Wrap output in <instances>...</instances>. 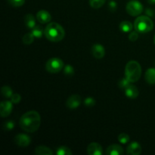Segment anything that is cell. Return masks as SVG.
<instances>
[{
	"instance_id": "1",
	"label": "cell",
	"mask_w": 155,
	"mask_h": 155,
	"mask_svg": "<svg viewBox=\"0 0 155 155\" xmlns=\"http://www.w3.org/2000/svg\"><path fill=\"white\" fill-rule=\"evenodd\" d=\"M41 124V117L39 112L30 110L21 117L19 125L23 130L27 133H34L39 130Z\"/></svg>"
},
{
	"instance_id": "2",
	"label": "cell",
	"mask_w": 155,
	"mask_h": 155,
	"mask_svg": "<svg viewBox=\"0 0 155 155\" xmlns=\"http://www.w3.org/2000/svg\"><path fill=\"white\" fill-rule=\"evenodd\" d=\"M44 35L51 42H60L64 38L65 30L61 24L56 22L48 23L44 29Z\"/></svg>"
},
{
	"instance_id": "3",
	"label": "cell",
	"mask_w": 155,
	"mask_h": 155,
	"mask_svg": "<svg viewBox=\"0 0 155 155\" xmlns=\"http://www.w3.org/2000/svg\"><path fill=\"white\" fill-rule=\"evenodd\" d=\"M142 75V67L136 61H130L125 67V77L131 83L137 82Z\"/></svg>"
},
{
	"instance_id": "4",
	"label": "cell",
	"mask_w": 155,
	"mask_h": 155,
	"mask_svg": "<svg viewBox=\"0 0 155 155\" xmlns=\"http://www.w3.org/2000/svg\"><path fill=\"white\" fill-rule=\"evenodd\" d=\"M154 27V23L151 18L145 15L139 16L134 22L135 30L139 33H146L151 31Z\"/></svg>"
},
{
	"instance_id": "5",
	"label": "cell",
	"mask_w": 155,
	"mask_h": 155,
	"mask_svg": "<svg viewBox=\"0 0 155 155\" xmlns=\"http://www.w3.org/2000/svg\"><path fill=\"white\" fill-rule=\"evenodd\" d=\"M64 67V61L59 58H51L45 64V69L51 74L59 73Z\"/></svg>"
},
{
	"instance_id": "6",
	"label": "cell",
	"mask_w": 155,
	"mask_h": 155,
	"mask_svg": "<svg viewBox=\"0 0 155 155\" xmlns=\"http://www.w3.org/2000/svg\"><path fill=\"white\" fill-rule=\"evenodd\" d=\"M144 7L142 3L138 0H131L126 5V11L130 16H139L142 13Z\"/></svg>"
},
{
	"instance_id": "7",
	"label": "cell",
	"mask_w": 155,
	"mask_h": 155,
	"mask_svg": "<svg viewBox=\"0 0 155 155\" xmlns=\"http://www.w3.org/2000/svg\"><path fill=\"white\" fill-rule=\"evenodd\" d=\"M15 142L17 145L22 148H25L30 145L31 142V139L30 136L24 133H20L15 136Z\"/></svg>"
},
{
	"instance_id": "8",
	"label": "cell",
	"mask_w": 155,
	"mask_h": 155,
	"mask_svg": "<svg viewBox=\"0 0 155 155\" xmlns=\"http://www.w3.org/2000/svg\"><path fill=\"white\" fill-rule=\"evenodd\" d=\"M13 103L12 101H2L0 103V115L2 117H7L13 110Z\"/></svg>"
},
{
	"instance_id": "9",
	"label": "cell",
	"mask_w": 155,
	"mask_h": 155,
	"mask_svg": "<svg viewBox=\"0 0 155 155\" xmlns=\"http://www.w3.org/2000/svg\"><path fill=\"white\" fill-rule=\"evenodd\" d=\"M81 97L79 95L74 94V95H71L69 98L67 99L66 101V106L68 108L71 109H76L81 104Z\"/></svg>"
},
{
	"instance_id": "10",
	"label": "cell",
	"mask_w": 155,
	"mask_h": 155,
	"mask_svg": "<svg viewBox=\"0 0 155 155\" xmlns=\"http://www.w3.org/2000/svg\"><path fill=\"white\" fill-rule=\"evenodd\" d=\"M92 55L97 59H101L105 55V48L101 44L95 43L91 48Z\"/></svg>"
},
{
	"instance_id": "11",
	"label": "cell",
	"mask_w": 155,
	"mask_h": 155,
	"mask_svg": "<svg viewBox=\"0 0 155 155\" xmlns=\"http://www.w3.org/2000/svg\"><path fill=\"white\" fill-rule=\"evenodd\" d=\"M87 153L89 155H101L103 154V148L98 142H92L87 147Z\"/></svg>"
},
{
	"instance_id": "12",
	"label": "cell",
	"mask_w": 155,
	"mask_h": 155,
	"mask_svg": "<svg viewBox=\"0 0 155 155\" xmlns=\"http://www.w3.org/2000/svg\"><path fill=\"white\" fill-rule=\"evenodd\" d=\"M36 20L40 24H45L49 23L51 20V14L46 10H40L36 13Z\"/></svg>"
},
{
	"instance_id": "13",
	"label": "cell",
	"mask_w": 155,
	"mask_h": 155,
	"mask_svg": "<svg viewBox=\"0 0 155 155\" xmlns=\"http://www.w3.org/2000/svg\"><path fill=\"white\" fill-rule=\"evenodd\" d=\"M127 153L130 155H139L142 153V146L137 142H132L127 148Z\"/></svg>"
},
{
	"instance_id": "14",
	"label": "cell",
	"mask_w": 155,
	"mask_h": 155,
	"mask_svg": "<svg viewBox=\"0 0 155 155\" xmlns=\"http://www.w3.org/2000/svg\"><path fill=\"white\" fill-rule=\"evenodd\" d=\"M105 153L107 155H123L124 154V151L120 145L113 144L107 147Z\"/></svg>"
},
{
	"instance_id": "15",
	"label": "cell",
	"mask_w": 155,
	"mask_h": 155,
	"mask_svg": "<svg viewBox=\"0 0 155 155\" xmlns=\"http://www.w3.org/2000/svg\"><path fill=\"white\" fill-rule=\"evenodd\" d=\"M124 92H125L126 96L128 97V98H132V99H134V98H136L139 95V91L138 89V88L136 87L134 85L130 84L127 89L124 90Z\"/></svg>"
},
{
	"instance_id": "16",
	"label": "cell",
	"mask_w": 155,
	"mask_h": 155,
	"mask_svg": "<svg viewBox=\"0 0 155 155\" xmlns=\"http://www.w3.org/2000/svg\"><path fill=\"white\" fill-rule=\"evenodd\" d=\"M145 79L150 85L155 84V68H148L145 74Z\"/></svg>"
},
{
	"instance_id": "17",
	"label": "cell",
	"mask_w": 155,
	"mask_h": 155,
	"mask_svg": "<svg viewBox=\"0 0 155 155\" xmlns=\"http://www.w3.org/2000/svg\"><path fill=\"white\" fill-rule=\"evenodd\" d=\"M35 154L39 155H52L54 152L48 147L45 145H39L35 148Z\"/></svg>"
},
{
	"instance_id": "18",
	"label": "cell",
	"mask_w": 155,
	"mask_h": 155,
	"mask_svg": "<svg viewBox=\"0 0 155 155\" xmlns=\"http://www.w3.org/2000/svg\"><path fill=\"white\" fill-rule=\"evenodd\" d=\"M24 24L27 28L32 30L36 25V18L32 14H27L24 17Z\"/></svg>"
},
{
	"instance_id": "19",
	"label": "cell",
	"mask_w": 155,
	"mask_h": 155,
	"mask_svg": "<svg viewBox=\"0 0 155 155\" xmlns=\"http://www.w3.org/2000/svg\"><path fill=\"white\" fill-rule=\"evenodd\" d=\"M119 27L120 30L124 32V33H130L133 30V25L130 21H124L120 24Z\"/></svg>"
},
{
	"instance_id": "20",
	"label": "cell",
	"mask_w": 155,
	"mask_h": 155,
	"mask_svg": "<svg viewBox=\"0 0 155 155\" xmlns=\"http://www.w3.org/2000/svg\"><path fill=\"white\" fill-rule=\"evenodd\" d=\"M32 33L33 34V36H35V38H41L42 36V35L44 34V30L42 29V27L39 25H36L33 29H32Z\"/></svg>"
},
{
	"instance_id": "21",
	"label": "cell",
	"mask_w": 155,
	"mask_h": 155,
	"mask_svg": "<svg viewBox=\"0 0 155 155\" xmlns=\"http://www.w3.org/2000/svg\"><path fill=\"white\" fill-rule=\"evenodd\" d=\"M56 154L58 155H71L73 154L71 148H69L67 146H61L57 148L55 151Z\"/></svg>"
},
{
	"instance_id": "22",
	"label": "cell",
	"mask_w": 155,
	"mask_h": 155,
	"mask_svg": "<svg viewBox=\"0 0 155 155\" xmlns=\"http://www.w3.org/2000/svg\"><path fill=\"white\" fill-rule=\"evenodd\" d=\"M107 0H89V5L94 9H98L105 4Z\"/></svg>"
},
{
	"instance_id": "23",
	"label": "cell",
	"mask_w": 155,
	"mask_h": 155,
	"mask_svg": "<svg viewBox=\"0 0 155 155\" xmlns=\"http://www.w3.org/2000/svg\"><path fill=\"white\" fill-rule=\"evenodd\" d=\"M1 93L5 98H11L13 95V91L12 88L8 86H4L1 88Z\"/></svg>"
},
{
	"instance_id": "24",
	"label": "cell",
	"mask_w": 155,
	"mask_h": 155,
	"mask_svg": "<svg viewBox=\"0 0 155 155\" xmlns=\"http://www.w3.org/2000/svg\"><path fill=\"white\" fill-rule=\"evenodd\" d=\"M34 38L35 36H33V34L31 33H27L23 36L22 38V41L25 45H30L34 41Z\"/></svg>"
},
{
	"instance_id": "25",
	"label": "cell",
	"mask_w": 155,
	"mask_h": 155,
	"mask_svg": "<svg viewBox=\"0 0 155 155\" xmlns=\"http://www.w3.org/2000/svg\"><path fill=\"white\" fill-rule=\"evenodd\" d=\"M130 84H131V82L125 77L120 80L119 83H118V86H119L120 89H123V90H125Z\"/></svg>"
},
{
	"instance_id": "26",
	"label": "cell",
	"mask_w": 155,
	"mask_h": 155,
	"mask_svg": "<svg viewBox=\"0 0 155 155\" xmlns=\"http://www.w3.org/2000/svg\"><path fill=\"white\" fill-rule=\"evenodd\" d=\"M64 74L67 77H72L74 75V68L71 65L67 64L64 67Z\"/></svg>"
},
{
	"instance_id": "27",
	"label": "cell",
	"mask_w": 155,
	"mask_h": 155,
	"mask_svg": "<svg viewBox=\"0 0 155 155\" xmlns=\"http://www.w3.org/2000/svg\"><path fill=\"white\" fill-rule=\"evenodd\" d=\"M118 141H119L120 143L121 144H127L130 142V136L127 133H120V134L117 137Z\"/></svg>"
},
{
	"instance_id": "28",
	"label": "cell",
	"mask_w": 155,
	"mask_h": 155,
	"mask_svg": "<svg viewBox=\"0 0 155 155\" xmlns=\"http://www.w3.org/2000/svg\"><path fill=\"white\" fill-rule=\"evenodd\" d=\"M95 98H92V97H87V98H85L84 100V104L87 107H92L95 106Z\"/></svg>"
},
{
	"instance_id": "29",
	"label": "cell",
	"mask_w": 155,
	"mask_h": 155,
	"mask_svg": "<svg viewBox=\"0 0 155 155\" xmlns=\"http://www.w3.org/2000/svg\"><path fill=\"white\" fill-rule=\"evenodd\" d=\"M3 128L5 131H10V130H13L15 128V122L12 120H7L6 122H5Z\"/></svg>"
},
{
	"instance_id": "30",
	"label": "cell",
	"mask_w": 155,
	"mask_h": 155,
	"mask_svg": "<svg viewBox=\"0 0 155 155\" xmlns=\"http://www.w3.org/2000/svg\"><path fill=\"white\" fill-rule=\"evenodd\" d=\"M9 4L13 7H21L25 2V0H8Z\"/></svg>"
},
{
	"instance_id": "31",
	"label": "cell",
	"mask_w": 155,
	"mask_h": 155,
	"mask_svg": "<svg viewBox=\"0 0 155 155\" xmlns=\"http://www.w3.org/2000/svg\"><path fill=\"white\" fill-rule=\"evenodd\" d=\"M139 33L136 31V30H135V31H131L130 34H129V39H130L131 42H135V41L137 40L138 38H139Z\"/></svg>"
},
{
	"instance_id": "32",
	"label": "cell",
	"mask_w": 155,
	"mask_h": 155,
	"mask_svg": "<svg viewBox=\"0 0 155 155\" xmlns=\"http://www.w3.org/2000/svg\"><path fill=\"white\" fill-rule=\"evenodd\" d=\"M11 101L13 104H18L20 103V101H21V96L20 94L15 93L12 95V96L11 97Z\"/></svg>"
},
{
	"instance_id": "33",
	"label": "cell",
	"mask_w": 155,
	"mask_h": 155,
	"mask_svg": "<svg viewBox=\"0 0 155 155\" xmlns=\"http://www.w3.org/2000/svg\"><path fill=\"white\" fill-rule=\"evenodd\" d=\"M108 8L110 12H115L117 8V3L114 0H110L108 3Z\"/></svg>"
},
{
	"instance_id": "34",
	"label": "cell",
	"mask_w": 155,
	"mask_h": 155,
	"mask_svg": "<svg viewBox=\"0 0 155 155\" xmlns=\"http://www.w3.org/2000/svg\"><path fill=\"white\" fill-rule=\"evenodd\" d=\"M145 14H146L147 16L148 17H154V9H151V8H146L145 9Z\"/></svg>"
},
{
	"instance_id": "35",
	"label": "cell",
	"mask_w": 155,
	"mask_h": 155,
	"mask_svg": "<svg viewBox=\"0 0 155 155\" xmlns=\"http://www.w3.org/2000/svg\"><path fill=\"white\" fill-rule=\"evenodd\" d=\"M148 2L151 5H154L155 4V0H147Z\"/></svg>"
},
{
	"instance_id": "36",
	"label": "cell",
	"mask_w": 155,
	"mask_h": 155,
	"mask_svg": "<svg viewBox=\"0 0 155 155\" xmlns=\"http://www.w3.org/2000/svg\"><path fill=\"white\" fill-rule=\"evenodd\" d=\"M154 44H155V35H154Z\"/></svg>"
}]
</instances>
